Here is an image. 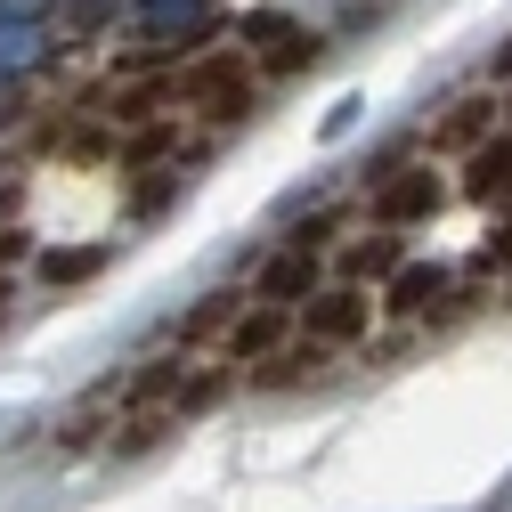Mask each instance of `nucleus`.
<instances>
[{"label": "nucleus", "mask_w": 512, "mask_h": 512, "mask_svg": "<svg viewBox=\"0 0 512 512\" xmlns=\"http://www.w3.org/2000/svg\"><path fill=\"white\" fill-rule=\"evenodd\" d=\"M504 204H512V196H504Z\"/></svg>", "instance_id": "obj_10"}, {"label": "nucleus", "mask_w": 512, "mask_h": 512, "mask_svg": "<svg viewBox=\"0 0 512 512\" xmlns=\"http://www.w3.org/2000/svg\"><path fill=\"white\" fill-rule=\"evenodd\" d=\"M456 187H464L472 204H504V196H512V131H496L488 147H472V155H464V179H456Z\"/></svg>", "instance_id": "obj_5"}, {"label": "nucleus", "mask_w": 512, "mask_h": 512, "mask_svg": "<svg viewBox=\"0 0 512 512\" xmlns=\"http://www.w3.org/2000/svg\"><path fill=\"white\" fill-rule=\"evenodd\" d=\"M504 131H512V90H504Z\"/></svg>", "instance_id": "obj_9"}, {"label": "nucleus", "mask_w": 512, "mask_h": 512, "mask_svg": "<svg viewBox=\"0 0 512 512\" xmlns=\"http://www.w3.org/2000/svg\"><path fill=\"white\" fill-rule=\"evenodd\" d=\"M488 90H512V41H504V49L488 57Z\"/></svg>", "instance_id": "obj_8"}, {"label": "nucleus", "mask_w": 512, "mask_h": 512, "mask_svg": "<svg viewBox=\"0 0 512 512\" xmlns=\"http://www.w3.org/2000/svg\"><path fill=\"white\" fill-rule=\"evenodd\" d=\"M504 131V90L488 98V90H456V98H439V114L423 122V147L431 155H472V147H488Z\"/></svg>", "instance_id": "obj_4"}, {"label": "nucleus", "mask_w": 512, "mask_h": 512, "mask_svg": "<svg viewBox=\"0 0 512 512\" xmlns=\"http://www.w3.org/2000/svg\"><path fill=\"white\" fill-rule=\"evenodd\" d=\"M447 204V179L439 171H366V220L382 236H399L407 220H431Z\"/></svg>", "instance_id": "obj_3"}, {"label": "nucleus", "mask_w": 512, "mask_h": 512, "mask_svg": "<svg viewBox=\"0 0 512 512\" xmlns=\"http://www.w3.org/2000/svg\"><path fill=\"white\" fill-rule=\"evenodd\" d=\"M431 301H456L447 277H431V269H399L391 285H382V309H399V317H431Z\"/></svg>", "instance_id": "obj_7"}, {"label": "nucleus", "mask_w": 512, "mask_h": 512, "mask_svg": "<svg viewBox=\"0 0 512 512\" xmlns=\"http://www.w3.org/2000/svg\"><path fill=\"white\" fill-rule=\"evenodd\" d=\"M407 261H399V236H358V244H342V285H391Z\"/></svg>", "instance_id": "obj_6"}, {"label": "nucleus", "mask_w": 512, "mask_h": 512, "mask_svg": "<svg viewBox=\"0 0 512 512\" xmlns=\"http://www.w3.org/2000/svg\"><path fill=\"white\" fill-rule=\"evenodd\" d=\"M236 49L261 66V82H285V74H309L326 41H317L301 17H244V25H236Z\"/></svg>", "instance_id": "obj_2"}, {"label": "nucleus", "mask_w": 512, "mask_h": 512, "mask_svg": "<svg viewBox=\"0 0 512 512\" xmlns=\"http://www.w3.org/2000/svg\"><path fill=\"white\" fill-rule=\"evenodd\" d=\"M374 309H382V301H374L366 285H326V293H309V301H301V342L334 358V350L366 342V326H374Z\"/></svg>", "instance_id": "obj_1"}]
</instances>
